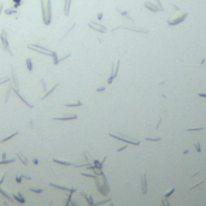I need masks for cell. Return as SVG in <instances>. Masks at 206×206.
<instances>
[{
  "mask_svg": "<svg viewBox=\"0 0 206 206\" xmlns=\"http://www.w3.org/2000/svg\"><path fill=\"white\" fill-rule=\"evenodd\" d=\"M41 7H42V16L45 24L51 23V0H41Z\"/></svg>",
  "mask_w": 206,
  "mask_h": 206,
  "instance_id": "6da1fadb",
  "label": "cell"
},
{
  "mask_svg": "<svg viewBox=\"0 0 206 206\" xmlns=\"http://www.w3.org/2000/svg\"><path fill=\"white\" fill-rule=\"evenodd\" d=\"M28 48H30L33 51H35V52H40V53H42V54H47V56H51L54 58V63H58V59H57V56L56 53L53 52V51H49L47 48H45L43 46H36V45H28Z\"/></svg>",
  "mask_w": 206,
  "mask_h": 206,
  "instance_id": "7a4b0ae2",
  "label": "cell"
},
{
  "mask_svg": "<svg viewBox=\"0 0 206 206\" xmlns=\"http://www.w3.org/2000/svg\"><path fill=\"white\" fill-rule=\"evenodd\" d=\"M110 136L115 137V139H117V140H121V141H123V142H125V143H131V145H135V146L140 145V141H137V140H134V139H131V137H123V136L115 135V134H112V133H110Z\"/></svg>",
  "mask_w": 206,
  "mask_h": 206,
  "instance_id": "3957f363",
  "label": "cell"
},
{
  "mask_svg": "<svg viewBox=\"0 0 206 206\" xmlns=\"http://www.w3.org/2000/svg\"><path fill=\"white\" fill-rule=\"evenodd\" d=\"M119 28H123V29H127V30H131V32H136V33H143V34H147L148 30L147 29H143V28H135V27H129V25H119L117 27L116 29H113L112 32H115V30H117Z\"/></svg>",
  "mask_w": 206,
  "mask_h": 206,
  "instance_id": "277c9868",
  "label": "cell"
},
{
  "mask_svg": "<svg viewBox=\"0 0 206 206\" xmlns=\"http://www.w3.org/2000/svg\"><path fill=\"white\" fill-rule=\"evenodd\" d=\"M187 16H188V12H186V13H183V15H181V16L176 17V18H174V19L167 21V24H169V25H176V24H178V23H182L183 21L186 19V17Z\"/></svg>",
  "mask_w": 206,
  "mask_h": 206,
  "instance_id": "5b68a950",
  "label": "cell"
},
{
  "mask_svg": "<svg viewBox=\"0 0 206 206\" xmlns=\"http://www.w3.org/2000/svg\"><path fill=\"white\" fill-rule=\"evenodd\" d=\"M89 28H92V29H94L96 32H100V33H105L106 32V27H104L101 24L99 23H95V22H89Z\"/></svg>",
  "mask_w": 206,
  "mask_h": 206,
  "instance_id": "8992f818",
  "label": "cell"
},
{
  "mask_svg": "<svg viewBox=\"0 0 206 206\" xmlns=\"http://www.w3.org/2000/svg\"><path fill=\"white\" fill-rule=\"evenodd\" d=\"M145 7L148 8L150 11L154 12V13H157V12H159V11H160L158 6H156L154 4H152V2H148V1H147V2H145Z\"/></svg>",
  "mask_w": 206,
  "mask_h": 206,
  "instance_id": "52a82bcc",
  "label": "cell"
},
{
  "mask_svg": "<svg viewBox=\"0 0 206 206\" xmlns=\"http://www.w3.org/2000/svg\"><path fill=\"white\" fill-rule=\"evenodd\" d=\"M119 64H121V60H117V62H116V63L113 64V65H112V71H111V77H113V79H115V77H116V76H117V72H118V69H119Z\"/></svg>",
  "mask_w": 206,
  "mask_h": 206,
  "instance_id": "ba28073f",
  "label": "cell"
},
{
  "mask_svg": "<svg viewBox=\"0 0 206 206\" xmlns=\"http://www.w3.org/2000/svg\"><path fill=\"white\" fill-rule=\"evenodd\" d=\"M141 188H142V193L146 194L147 193V180H146V174H142L141 176Z\"/></svg>",
  "mask_w": 206,
  "mask_h": 206,
  "instance_id": "9c48e42d",
  "label": "cell"
},
{
  "mask_svg": "<svg viewBox=\"0 0 206 206\" xmlns=\"http://www.w3.org/2000/svg\"><path fill=\"white\" fill-rule=\"evenodd\" d=\"M0 39H1V41H2L4 48H5L6 51H10V49H8V43H7V39H6V32H5V30H2V33H1V36H0Z\"/></svg>",
  "mask_w": 206,
  "mask_h": 206,
  "instance_id": "30bf717a",
  "label": "cell"
},
{
  "mask_svg": "<svg viewBox=\"0 0 206 206\" xmlns=\"http://www.w3.org/2000/svg\"><path fill=\"white\" fill-rule=\"evenodd\" d=\"M77 115H71V116H65V117H53L54 121H69V119H76Z\"/></svg>",
  "mask_w": 206,
  "mask_h": 206,
  "instance_id": "8fae6325",
  "label": "cell"
},
{
  "mask_svg": "<svg viewBox=\"0 0 206 206\" xmlns=\"http://www.w3.org/2000/svg\"><path fill=\"white\" fill-rule=\"evenodd\" d=\"M70 5H71V0H65V5H64V15L68 16L70 12Z\"/></svg>",
  "mask_w": 206,
  "mask_h": 206,
  "instance_id": "7c38bea8",
  "label": "cell"
},
{
  "mask_svg": "<svg viewBox=\"0 0 206 206\" xmlns=\"http://www.w3.org/2000/svg\"><path fill=\"white\" fill-rule=\"evenodd\" d=\"M11 69H12V77H13V81H15V86H16V89H17V88H18V80H17L16 70H15V68H13V66H12Z\"/></svg>",
  "mask_w": 206,
  "mask_h": 206,
  "instance_id": "4fadbf2b",
  "label": "cell"
},
{
  "mask_svg": "<svg viewBox=\"0 0 206 206\" xmlns=\"http://www.w3.org/2000/svg\"><path fill=\"white\" fill-rule=\"evenodd\" d=\"M58 86H59V83H57V84H54V87L52 88V89H49V90H48L47 93H46V94H45L43 96H42V100H43V99H46V98H47V95H49L51 93H52V92H53V90H56V88L58 87Z\"/></svg>",
  "mask_w": 206,
  "mask_h": 206,
  "instance_id": "5bb4252c",
  "label": "cell"
},
{
  "mask_svg": "<svg viewBox=\"0 0 206 206\" xmlns=\"http://www.w3.org/2000/svg\"><path fill=\"white\" fill-rule=\"evenodd\" d=\"M81 105H82L81 101H77V103H74V104H65L66 107H76V106H81Z\"/></svg>",
  "mask_w": 206,
  "mask_h": 206,
  "instance_id": "9a60e30c",
  "label": "cell"
},
{
  "mask_svg": "<svg viewBox=\"0 0 206 206\" xmlns=\"http://www.w3.org/2000/svg\"><path fill=\"white\" fill-rule=\"evenodd\" d=\"M25 63H27V68L29 69V71H32L33 70V65H32V60L29 59V58H27L25 59Z\"/></svg>",
  "mask_w": 206,
  "mask_h": 206,
  "instance_id": "2e32d148",
  "label": "cell"
},
{
  "mask_svg": "<svg viewBox=\"0 0 206 206\" xmlns=\"http://www.w3.org/2000/svg\"><path fill=\"white\" fill-rule=\"evenodd\" d=\"M205 127H200V128H188L187 130L188 131H199V130H204Z\"/></svg>",
  "mask_w": 206,
  "mask_h": 206,
  "instance_id": "e0dca14e",
  "label": "cell"
},
{
  "mask_svg": "<svg viewBox=\"0 0 206 206\" xmlns=\"http://www.w3.org/2000/svg\"><path fill=\"white\" fill-rule=\"evenodd\" d=\"M146 141H160L162 137H145Z\"/></svg>",
  "mask_w": 206,
  "mask_h": 206,
  "instance_id": "ac0fdd59",
  "label": "cell"
},
{
  "mask_svg": "<svg viewBox=\"0 0 206 206\" xmlns=\"http://www.w3.org/2000/svg\"><path fill=\"white\" fill-rule=\"evenodd\" d=\"M11 89H12V86L10 84V86H8L7 92H6V96H5V101H8V96H10V93H11Z\"/></svg>",
  "mask_w": 206,
  "mask_h": 206,
  "instance_id": "d6986e66",
  "label": "cell"
},
{
  "mask_svg": "<svg viewBox=\"0 0 206 206\" xmlns=\"http://www.w3.org/2000/svg\"><path fill=\"white\" fill-rule=\"evenodd\" d=\"M174 192H175V188H171V189L169 190V192H166V193L164 194V198H169V197H170V195H171Z\"/></svg>",
  "mask_w": 206,
  "mask_h": 206,
  "instance_id": "ffe728a7",
  "label": "cell"
},
{
  "mask_svg": "<svg viewBox=\"0 0 206 206\" xmlns=\"http://www.w3.org/2000/svg\"><path fill=\"white\" fill-rule=\"evenodd\" d=\"M194 146H195V150L198 151V152H201V147H200V142H199V141H195V142H194Z\"/></svg>",
  "mask_w": 206,
  "mask_h": 206,
  "instance_id": "44dd1931",
  "label": "cell"
},
{
  "mask_svg": "<svg viewBox=\"0 0 206 206\" xmlns=\"http://www.w3.org/2000/svg\"><path fill=\"white\" fill-rule=\"evenodd\" d=\"M17 133H18V131H15V133H13V134H12V135H10V136H7V137H6V139H4V140H2V141H1V142H5V141H7V140H10V139H12V137H13V136H16V135H17Z\"/></svg>",
  "mask_w": 206,
  "mask_h": 206,
  "instance_id": "7402d4cb",
  "label": "cell"
},
{
  "mask_svg": "<svg viewBox=\"0 0 206 206\" xmlns=\"http://www.w3.org/2000/svg\"><path fill=\"white\" fill-rule=\"evenodd\" d=\"M162 203H163V205L164 206H170V203H169L167 198H163L162 199Z\"/></svg>",
  "mask_w": 206,
  "mask_h": 206,
  "instance_id": "603a6c76",
  "label": "cell"
},
{
  "mask_svg": "<svg viewBox=\"0 0 206 206\" xmlns=\"http://www.w3.org/2000/svg\"><path fill=\"white\" fill-rule=\"evenodd\" d=\"M54 162L56 163H59V164H63V165H70L71 163H69V162H62V160H57V159H54Z\"/></svg>",
  "mask_w": 206,
  "mask_h": 206,
  "instance_id": "cb8c5ba5",
  "label": "cell"
},
{
  "mask_svg": "<svg viewBox=\"0 0 206 206\" xmlns=\"http://www.w3.org/2000/svg\"><path fill=\"white\" fill-rule=\"evenodd\" d=\"M10 81V77H4V79L0 80V84H2V83H6V82H8Z\"/></svg>",
  "mask_w": 206,
  "mask_h": 206,
  "instance_id": "d4e9b609",
  "label": "cell"
},
{
  "mask_svg": "<svg viewBox=\"0 0 206 206\" xmlns=\"http://www.w3.org/2000/svg\"><path fill=\"white\" fill-rule=\"evenodd\" d=\"M203 183H204V181H200V182L199 183H197V184H194V186H193V187H190L189 189L188 190H192V189H194V188H197V187H199V186H200V184H203Z\"/></svg>",
  "mask_w": 206,
  "mask_h": 206,
  "instance_id": "484cf974",
  "label": "cell"
},
{
  "mask_svg": "<svg viewBox=\"0 0 206 206\" xmlns=\"http://www.w3.org/2000/svg\"><path fill=\"white\" fill-rule=\"evenodd\" d=\"M157 1V6L159 7V10L160 11H164V8H163V6H162V2H160V0H156Z\"/></svg>",
  "mask_w": 206,
  "mask_h": 206,
  "instance_id": "4316f807",
  "label": "cell"
},
{
  "mask_svg": "<svg viewBox=\"0 0 206 206\" xmlns=\"http://www.w3.org/2000/svg\"><path fill=\"white\" fill-rule=\"evenodd\" d=\"M12 162H15L13 159H11V160H4V162H0V164H7V163H12Z\"/></svg>",
  "mask_w": 206,
  "mask_h": 206,
  "instance_id": "83f0119b",
  "label": "cell"
},
{
  "mask_svg": "<svg viewBox=\"0 0 206 206\" xmlns=\"http://www.w3.org/2000/svg\"><path fill=\"white\" fill-rule=\"evenodd\" d=\"M198 95L201 98H206V93H198Z\"/></svg>",
  "mask_w": 206,
  "mask_h": 206,
  "instance_id": "f1b7e54d",
  "label": "cell"
},
{
  "mask_svg": "<svg viewBox=\"0 0 206 206\" xmlns=\"http://www.w3.org/2000/svg\"><path fill=\"white\" fill-rule=\"evenodd\" d=\"M127 148V145L125 146H123V147H121V148H118V152H121V151H123V150H125Z\"/></svg>",
  "mask_w": 206,
  "mask_h": 206,
  "instance_id": "f546056e",
  "label": "cell"
},
{
  "mask_svg": "<svg viewBox=\"0 0 206 206\" xmlns=\"http://www.w3.org/2000/svg\"><path fill=\"white\" fill-rule=\"evenodd\" d=\"M112 81H113V77H110V79L107 80V83L110 84V83H112Z\"/></svg>",
  "mask_w": 206,
  "mask_h": 206,
  "instance_id": "4dcf8cb0",
  "label": "cell"
},
{
  "mask_svg": "<svg viewBox=\"0 0 206 206\" xmlns=\"http://www.w3.org/2000/svg\"><path fill=\"white\" fill-rule=\"evenodd\" d=\"M2 7H4V4L0 2V13H1V11H2Z\"/></svg>",
  "mask_w": 206,
  "mask_h": 206,
  "instance_id": "1f68e13d",
  "label": "cell"
},
{
  "mask_svg": "<svg viewBox=\"0 0 206 206\" xmlns=\"http://www.w3.org/2000/svg\"><path fill=\"white\" fill-rule=\"evenodd\" d=\"M104 89H105V88H104V87H103V88H98V92H103Z\"/></svg>",
  "mask_w": 206,
  "mask_h": 206,
  "instance_id": "d6a6232c",
  "label": "cell"
},
{
  "mask_svg": "<svg viewBox=\"0 0 206 206\" xmlns=\"http://www.w3.org/2000/svg\"><path fill=\"white\" fill-rule=\"evenodd\" d=\"M98 18H99V19H101V18H103V15H101V13H99V15H98Z\"/></svg>",
  "mask_w": 206,
  "mask_h": 206,
  "instance_id": "836d02e7",
  "label": "cell"
}]
</instances>
